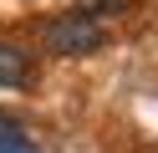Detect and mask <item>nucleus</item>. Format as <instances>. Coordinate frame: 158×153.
Masks as SVG:
<instances>
[{
	"instance_id": "nucleus-1",
	"label": "nucleus",
	"mask_w": 158,
	"mask_h": 153,
	"mask_svg": "<svg viewBox=\"0 0 158 153\" xmlns=\"http://www.w3.org/2000/svg\"><path fill=\"white\" fill-rule=\"evenodd\" d=\"M102 41H107L102 20L87 15V10L56 15L46 26V51H56V56H92V51H102Z\"/></svg>"
},
{
	"instance_id": "nucleus-3",
	"label": "nucleus",
	"mask_w": 158,
	"mask_h": 153,
	"mask_svg": "<svg viewBox=\"0 0 158 153\" xmlns=\"http://www.w3.org/2000/svg\"><path fill=\"white\" fill-rule=\"evenodd\" d=\"M0 153H31V138L21 133V122L0 117Z\"/></svg>"
},
{
	"instance_id": "nucleus-2",
	"label": "nucleus",
	"mask_w": 158,
	"mask_h": 153,
	"mask_svg": "<svg viewBox=\"0 0 158 153\" xmlns=\"http://www.w3.org/2000/svg\"><path fill=\"white\" fill-rule=\"evenodd\" d=\"M31 82V61H26L21 46H5L0 41V92H10V87H26Z\"/></svg>"
}]
</instances>
